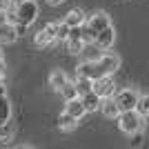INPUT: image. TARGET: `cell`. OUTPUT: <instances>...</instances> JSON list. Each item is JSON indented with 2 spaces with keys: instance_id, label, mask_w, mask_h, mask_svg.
Returning <instances> with one entry per match:
<instances>
[{
  "instance_id": "15",
  "label": "cell",
  "mask_w": 149,
  "mask_h": 149,
  "mask_svg": "<svg viewBox=\"0 0 149 149\" xmlns=\"http://www.w3.org/2000/svg\"><path fill=\"white\" fill-rule=\"evenodd\" d=\"M74 85H76L78 96H82V93H87V91H91V89H93V80H91V78H87V76H76Z\"/></svg>"
},
{
  "instance_id": "18",
  "label": "cell",
  "mask_w": 149,
  "mask_h": 149,
  "mask_svg": "<svg viewBox=\"0 0 149 149\" xmlns=\"http://www.w3.org/2000/svg\"><path fill=\"white\" fill-rule=\"evenodd\" d=\"M67 51L71 54V56H78V54H82V49H85V40H80V38H67Z\"/></svg>"
},
{
  "instance_id": "32",
  "label": "cell",
  "mask_w": 149,
  "mask_h": 149,
  "mask_svg": "<svg viewBox=\"0 0 149 149\" xmlns=\"http://www.w3.org/2000/svg\"><path fill=\"white\" fill-rule=\"evenodd\" d=\"M145 120H147V123H149V116H145Z\"/></svg>"
},
{
  "instance_id": "29",
  "label": "cell",
  "mask_w": 149,
  "mask_h": 149,
  "mask_svg": "<svg viewBox=\"0 0 149 149\" xmlns=\"http://www.w3.org/2000/svg\"><path fill=\"white\" fill-rule=\"evenodd\" d=\"M0 96H7V87L2 85V80H0Z\"/></svg>"
},
{
  "instance_id": "19",
  "label": "cell",
  "mask_w": 149,
  "mask_h": 149,
  "mask_svg": "<svg viewBox=\"0 0 149 149\" xmlns=\"http://www.w3.org/2000/svg\"><path fill=\"white\" fill-rule=\"evenodd\" d=\"M11 120V100L7 96H0V123Z\"/></svg>"
},
{
  "instance_id": "31",
  "label": "cell",
  "mask_w": 149,
  "mask_h": 149,
  "mask_svg": "<svg viewBox=\"0 0 149 149\" xmlns=\"http://www.w3.org/2000/svg\"><path fill=\"white\" fill-rule=\"evenodd\" d=\"M2 60H5V56H2V51H0V62H2Z\"/></svg>"
},
{
  "instance_id": "20",
  "label": "cell",
  "mask_w": 149,
  "mask_h": 149,
  "mask_svg": "<svg viewBox=\"0 0 149 149\" xmlns=\"http://www.w3.org/2000/svg\"><path fill=\"white\" fill-rule=\"evenodd\" d=\"M69 31H71V27L62 20V22H58V29H56V42L65 45L67 42V38H69Z\"/></svg>"
},
{
  "instance_id": "13",
  "label": "cell",
  "mask_w": 149,
  "mask_h": 149,
  "mask_svg": "<svg viewBox=\"0 0 149 149\" xmlns=\"http://www.w3.org/2000/svg\"><path fill=\"white\" fill-rule=\"evenodd\" d=\"M65 22H67L69 27H78V25H85V22H87V16H85V11H82L80 7H76V9H71V11L65 16Z\"/></svg>"
},
{
  "instance_id": "14",
  "label": "cell",
  "mask_w": 149,
  "mask_h": 149,
  "mask_svg": "<svg viewBox=\"0 0 149 149\" xmlns=\"http://www.w3.org/2000/svg\"><path fill=\"white\" fill-rule=\"evenodd\" d=\"M76 125H78V118H76V116H71L69 111H62L60 116H58V127H60L62 131L76 129Z\"/></svg>"
},
{
  "instance_id": "4",
  "label": "cell",
  "mask_w": 149,
  "mask_h": 149,
  "mask_svg": "<svg viewBox=\"0 0 149 149\" xmlns=\"http://www.w3.org/2000/svg\"><path fill=\"white\" fill-rule=\"evenodd\" d=\"M116 89H118V85H116V80H113V76H100V78L93 80V91L98 93L100 98H109V96H113Z\"/></svg>"
},
{
  "instance_id": "26",
  "label": "cell",
  "mask_w": 149,
  "mask_h": 149,
  "mask_svg": "<svg viewBox=\"0 0 149 149\" xmlns=\"http://www.w3.org/2000/svg\"><path fill=\"white\" fill-rule=\"evenodd\" d=\"M11 5H13L11 0H0V9H2V11H7V9H9Z\"/></svg>"
},
{
  "instance_id": "7",
  "label": "cell",
  "mask_w": 149,
  "mask_h": 149,
  "mask_svg": "<svg viewBox=\"0 0 149 149\" xmlns=\"http://www.w3.org/2000/svg\"><path fill=\"white\" fill-rule=\"evenodd\" d=\"M87 25L91 27L93 33H100L102 29L111 27V18H109V13H105V11H96V13H91V16H89Z\"/></svg>"
},
{
  "instance_id": "22",
  "label": "cell",
  "mask_w": 149,
  "mask_h": 149,
  "mask_svg": "<svg viewBox=\"0 0 149 149\" xmlns=\"http://www.w3.org/2000/svg\"><path fill=\"white\" fill-rule=\"evenodd\" d=\"M11 136H13V123H9V120L0 123V140L7 143V140H11Z\"/></svg>"
},
{
  "instance_id": "9",
  "label": "cell",
  "mask_w": 149,
  "mask_h": 149,
  "mask_svg": "<svg viewBox=\"0 0 149 149\" xmlns=\"http://www.w3.org/2000/svg\"><path fill=\"white\" fill-rule=\"evenodd\" d=\"M100 111H102V116H105V118H109V120H118V116H120V107H118V102H116V98H113V96H109V98H102Z\"/></svg>"
},
{
  "instance_id": "5",
  "label": "cell",
  "mask_w": 149,
  "mask_h": 149,
  "mask_svg": "<svg viewBox=\"0 0 149 149\" xmlns=\"http://www.w3.org/2000/svg\"><path fill=\"white\" fill-rule=\"evenodd\" d=\"M56 29H58V22H49L45 25L42 29L36 33V47L38 49H47L49 45L56 42Z\"/></svg>"
},
{
  "instance_id": "30",
  "label": "cell",
  "mask_w": 149,
  "mask_h": 149,
  "mask_svg": "<svg viewBox=\"0 0 149 149\" xmlns=\"http://www.w3.org/2000/svg\"><path fill=\"white\" fill-rule=\"evenodd\" d=\"M11 2H13V5H20V2H22V0H11Z\"/></svg>"
},
{
  "instance_id": "16",
  "label": "cell",
  "mask_w": 149,
  "mask_h": 149,
  "mask_svg": "<svg viewBox=\"0 0 149 149\" xmlns=\"http://www.w3.org/2000/svg\"><path fill=\"white\" fill-rule=\"evenodd\" d=\"M67 80H69L67 74H65L62 69H56V71H51V76H49V87H54L56 91H60V87H62Z\"/></svg>"
},
{
  "instance_id": "21",
  "label": "cell",
  "mask_w": 149,
  "mask_h": 149,
  "mask_svg": "<svg viewBox=\"0 0 149 149\" xmlns=\"http://www.w3.org/2000/svg\"><path fill=\"white\" fill-rule=\"evenodd\" d=\"M60 96L65 100H71V98H76V96H78V91H76V85L71 80H67L65 82V85H62L60 87Z\"/></svg>"
},
{
  "instance_id": "17",
  "label": "cell",
  "mask_w": 149,
  "mask_h": 149,
  "mask_svg": "<svg viewBox=\"0 0 149 149\" xmlns=\"http://www.w3.org/2000/svg\"><path fill=\"white\" fill-rule=\"evenodd\" d=\"M100 47L96 42H87L85 45V49H82V60H98L100 56H102V54H100Z\"/></svg>"
},
{
  "instance_id": "33",
  "label": "cell",
  "mask_w": 149,
  "mask_h": 149,
  "mask_svg": "<svg viewBox=\"0 0 149 149\" xmlns=\"http://www.w3.org/2000/svg\"><path fill=\"white\" fill-rule=\"evenodd\" d=\"M0 80H2V74H0Z\"/></svg>"
},
{
  "instance_id": "25",
  "label": "cell",
  "mask_w": 149,
  "mask_h": 149,
  "mask_svg": "<svg viewBox=\"0 0 149 149\" xmlns=\"http://www.w3.org/2000/svg\"><path fill=\"white\" fill-rule=\"evenodd\" d=\"M27 29H29V25H25V22H16V31H18V36H25Z\"/></svg>"
},
{
  "instance_id": "23",
  "label": "cell",
  "mask_w": 149,
  "mask_h": 149,
  "mask_svg": "<svg viewBox=\"0 0 149 149\" xmlns=\"http://www.w3.org/2000/svg\"><path fill=\"white\" fill-rule=\"evenodd\" d=\"M136 111L140 113V116H149V91H147V93H143V96L138 98Z\"/></svg>"
},
{
  "instance_id": "8",
  "label": "cell",
  "mask_w": 149,
  "mask_h": 149,
  "mask_svg": "<svg viewBox=\"0 0 149 149\" xmlns=\"http://www.w3.org/2000/svg\"><path fill=\"white\" fill-rule=\"evenodd\" d=\"M93 42L98 45L102 51L111 49V45L116 42V29H113V27H107V29H102L100 33H96V40H93Z\"/></svg>"
},
{
  "instance_id": "1",
  "label": "cell",
  "mask_w": 149,
  "mask_h": 149,
  "mask_svg": "<svg viewBox=\"0 0 149 149\" xmlns=\"http://www.w3.org/2000/svg\"><path fill=\"white\" fill-rule=\"evenodd\" d=\"M145 125H147L145 116H140L136 109L120 111V116H118V127H120V131L129 134V136H131V134H136V131H143Z\"/></svg>"
},
{
  "instance_id": "24",
  "label": "cell",
  "mask_w": 149,
  "mask_h": 149,
  "mask_svg": "<svg viewBox=\"0 0 149 149\" xmlns=\"http://www.w3.org/2000/svg\"><path fill=\"white\" fill-rule=\"evenodd\" d=\"M131 145H134V147H140V145H143V131L131 134Z\"/></svg>"
},
{
  "instance_id": "11",
  "label": "cell",
  "mask_w": 149,
  "mask_h": 149,
  "mask_svg": "<svg viewBox=\"0 0 149 149\" xmlns=\"http://www.w3.org/2000/svg\"><path fill=\"white\" fill-rule=\"evenodd\" d=\"M65 111H69L71 116H76V118L80 120L82 116L87 113V109H85V105H82V98L76 96V98H71V100H65Z\"/></svg>"
},
{
  "instance_id": "28",
  "label": "cell",
  "mask_w": 149,
  "mask_h": 149,
  "mask_svg": "<svg viewBox=\"0 0 149 149\" xmlns=\"http://www.w3.org/2000/svg\"><path fill=\"white\" fill-rule=\"evenodd\" d=\"M47 2H49V5H54V7H58V5H62L65 0H47Z\"/></svg>"
},
{
  "instance_id": "10",
  "label": "cell",
  "mask_w": 149,
  "mask_h": 149,
  "mask_svg": "<svg viewBox=\"0 0 149 149\" xmlns=\"http://www.w3.org/2000/svg\"><path fill=\"white\" fill-rule=\"evenodd\" d=\"M82 98V105H85V109H87V113H93V111H98L100 109V105H102V98H100L98 93L93 91H87V93H82L80 96Z\"/></svg>"
},
{
  "instance_id": "12",
  "label": "cell",
  "mask_w": 149,
  "mask_h": 149,
  "mask_svg": "<svg viewBox=\"0 0 149 149\" xmlns=\"http://www.w3.org/2000/svg\"><path fill=\"white\" fill-rule=\"evenodd\" d=\"M16 38H18L16 25L5 22V25L0 27V45H11V42H16Z\"/></svg>"
},
{
  "instance_id": "27",
  "label": "cell",
  "mask_w": 149,
  "mask_h": 149,
  "mask_svg": "<svg viewBox=\"0 0 149 149\" xmlns=\"http://www.w3.org/2000/svg\"><path fill=\"white\" fill-rule=\"evenodd\" d=\"M7 22V11H2V9H0V27L5 25Z\"/></svg>"
},
{
  "instance_id": "3",
  "label": "cell",
  "mask_w": 149,
  "mask_h": 149,
  "mask_svg": "<svg viewBox=\"0 0 149 149\" xmlns=\"http://www.w3.org/2000/svg\"><path fill=\"white\" fill-rule=\"evenodd\" d=\"M113 98H116V102H118L120 111H127V109H136L140 93H138L136 89H131V87H125V89H120V91L113 93Z\"/></svg>"
},
{
  "instance_id": "2",
  "label": "cell",
  "mask_w": 149,
  "mask_h": 149,
  "mask_svg": "<svg viewBox=\"0 0 149 149\" xmlns=\"http://www.w3.org/2000/svg\"><path fill=\"white\" fill-rule=\"evenodd\" d=\"M38 2L36 0H22L20 5H16V13H18V20L25 22V25H33L38 18Z\"/></svg>"
},
{
  "instance_id": "6",
  "label": "cell",
  "mask_w": 149,
  "mask_h": 149,
  "mask_svg": "<svg viewBox=\"0 0 149 149\" xmlns=\"http://www.w3.org/2000/svg\"><path fill=\"white\" fill-rule=\"evenodd\" d=\"M96 65H98L102 76H113L120 69V58L116 56V54H102V56L96 60Z\"/></svg>"
}]
</instances>
